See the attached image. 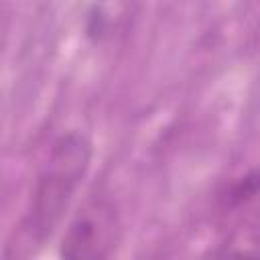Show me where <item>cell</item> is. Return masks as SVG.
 Wrapping results in <instances>:
<instances>
[{
  "mask_svg": "<svg viewBox=\"0 0 260 260\" xmlns=\"http://www.w3.org/2000/svg\"><path fill=\"white\" fill-rule=\"evenodd\" d=\"M120 240V219L114 203L95 195L69 219L59 244V254L71 260H102L114 254Z\"/></svg>",
  "mask_w": 260,
  "mask_h": 260,
  "instance_id": "2",
  "label": "cell"
},
{
  "mask_svg": "<svg viewBox=\"0 0 260 260\" xmlns=\"http://www.w3.org/2000/svg\"><path fill=\"white\" fill-rule=\"evenodd\" d=\"M91 154V140L79 130L63 132L53 140L37 173L22 219V236L30 246L45 244L57 232L89 171Z\"/></svg>",
  "mask_w": 260,
  "mask_h": 260,
  "instance_id": "1",
  "label": "cell"
}]
</instances>
